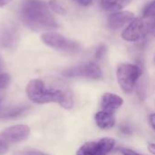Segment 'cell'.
<instances>
[{"label": "cell", "instance_id": "44dd1931", "mask_svg": "<svg viewBox=\"0 0 155 155\" xmlns=\"http://www.w3.org/2000/svg\"><path fill=\"white\" fill-rule=\"evenodd\" d=\"M119 131L124 135H131V134H133V129L128 124H121L119 126Z\"/></svg>", "mask_w": 155, "mask_h": 155}, {"label": "cell", "instance_id": "e0dca14e", "mask_svg": "<svg viewBox=\"0 0 155 155\" xmlns=\"http://www.w3.org/2000/svg\"><path fill=\"white\" fill-rule=\"evenodd\" d=\"M136 94L141 101H144L146 98V93H147V86H146V82H140L136 85Z\"/></svg>", "mask_w": 155, "mask_h": 155}, {"label": "cell", "instance_id": "4fadbf2b", "mask_svg": "<svg viewBox=\"0 0 155 155\" xmlns=\"http://www.w3.org/2000/svg\"><path fill=\"white\" fill-rule=\"evenodd\" d=\"M16 41H17V36H16L15 30L13 29V27L5 29L1 38L2 45L5 48H13L16 44Z\"/></svg>", "mask_w": 155, "mask_h": 155}, {"label": "cell", "instance_id": "ba28073f", "mask_svg": "<svg viewBox=\"0 0 155 155\" xmlns=\"http://www.w3.org/2000/svg\"><path fill=\"white\" fill-rule=\"evenodd\" d=\"M30 134V128L25 124H18L11 126L0 134V141L10 147L11 144L22 142L25 140Z\"/></svg>", "mask_w": 155, "mask_h": 155}, {"label": "cell", "instance_id": "3957f363", "mask_svg": "<svg viewBox=\"0 0 155 155\" xmlns=\"http://www.w3.org/2000/svg\"><path fill=\"white\" fill-rule=\"evenodd\" d=\"M143 75L142 68L134 64L123 63L117 66L116 79L121 90L125 94H132Z\"/></svg>", "mask_w": 155, "mask_h": 155}, {"label": "cell", "instance_id": "30bf717a", "mask_svg": "<svg viewBox=\"0 0 155 155\" xmlns=\"http://www.w3.org/2000/svg\"><path fill=\"white\" fill-rule=\"evenodd\" d=\"M134 18V14L130 11L114 12L108 18V26L112 30H118Z\"/></svg>", "mask_w": 155, "mask_h": 155}, {"label": "cell", "instance_id": "6da1fadb", "mask_svg": "<svg viewBox=\"0 0 155 155\" xmlns=\"http://www.w3.org/2000/svg\"><path fill=\"white\" fill-rule=\"evenodd\" d=\"M25 91L28 98L35 104L55 103L67 110L74 106L73 93L62 83L47 84L40 79H34L28 83Z\"/></svg>", "mask_w": 155, "mask_h": 155}, {"label": "cell", "instance_id": "f1b7e54d", "mask_svg": "<svg viewBox=\"0 0 155 155\" xmlns=\"http://www.w3.org/2000/svg\"><path fill=\"white\" fill-rule=\"evenodd\" d=\"M2 69V63H1V59H0V71Z\"/></svg>", "mask_w": 155, "mask_h": 155}, {"label": "cell", "instance_id": "cb8c5ba5", "mask_svg": "<svg viewBox=\"0 0 155 155\" xmlns=\"http://www.w3.org/2000/svg\"><path fill=\"white\" fill-rule=\"evenodd\" d=\"M73 1L82 6H88V5H92V3L94 2V0H73Z\"/></svg>", "mask_w": 155, "mask_h": 155}, {"label": "cell", "instance_id": "d6986e66", "mask_svg": "<svg viewBox=\"0 0 155 155\" xmlns=\"http://www.w3.org/2000/svg\"><path fill=\"white\" fill-rule=\"evenodd\" d=\"M105 52H106V46L104 45H99L95 51V58L97 60H102L104 57Z\"/></svg>", "mask_w": 155, "mask_h": 155}, {"label": "cell", "instance_id": "2e32d148", "mask_svg": "<svg viewBox=\"0 0 155 155\" xmlns=\"http://www.w3.org/2000/svg\"><path fill=\"white\" fill-rule=\"evenodd\" d=\"M143 16L155 18V0L148 3L143 9Z\"/></svg>", "mask_w": 155, "mask_h": 155}, {"label": "cell", "instance_id": "8992f818", "mask_svg": "<svg viewBox=\"0 0 155 155\" xmlns=\"http://www.w3.org/2000/svg\"><path fill=\"white\" fill-rule=\"evenodd\" d=\"M116 142L112 137H103L97 141L84 143L75 155H109L115 148Z\"/></svg>", "mask_w": 155, "mask_h": 155}, {"label": "cell", "instance_id": "ac0fdd59", "mask_svg": "<svg viewBox=\"0 0 155 155\" xmlns=\"http://www.w3.org/2000/svg\"><path fill=\"white\" fill-rule=\"evenodd\" d=\"M10 83V77L6 74H0V102L3 98V92L8 86Z\"/></svg>", "mask_w": 155, "mask_h": 155}, {"label": "cell", "instance_id": "7c38bea8", "mask_svg": "<svg viewBox=\"0 0 155 155\" xmlns=\"http://www.w3.org/2000/svg\"><path fill=\"white\" fill-rule=\"evenodd\" d=\"M132 1L133 0H101V5L105 11L117 12L121 11Z\"/></svg>", "mask_w": 155, "mask_h": 155}, {"label": "cell", "instance_id": "4316f807", "mask_svg": "<svg viewBox=\"0 0 155 155\" xmlns=\"http://www.w3.org/2000/svg\"><path fill=\"white\" fill-rule=\"evenodd\" d=\"M10 1H11V0H0V7H2V6L7 5Z\"/></svg>", "mask_w": 155, "mask_h": 155}, {"label": "cell", "instance_id": "7402d4cb", "mask_svg": "<svg viewBox=\"0 0 155 155\" xmlns=\"http://www.w3.org/2000/svg\"><path fill=\"white\" fill-rule=\"evenodd\" d=\"M15 155H48L43 152H39V151H35V150H28V151H22V152H18Z\"/></svg>", "mask_w": 155, "mask_h": 155}, {"label": "cell", "instance_id": "603a6c76", "mask_svg": "<svg viewBox=\"0 0 155 155\" xmlns=\"http://www.w3.org/2000/svg\"><path fill=\"white\" fill-rule=\"evenodd\" d=\"M148 122L150 126L153 128V130L155 131V113H152L148 116Z\"/></svg>", "mask_w": 155, "mask_h": 155}, {"label": "cell", "instance_id": "52a82bcc", "mask_svg": "<svg viewBox=\"0 0 155 155\" xmlns=\"http://www.w3.org/2000/svg\"><path fill=\"white\" fill-rule=\"evenodd\" d=\"M41 39L46 45L59 51L66 53H77L81 50V45L78 42L70 40L57 33H45L41 36Z\"/></svg>", "mask_w": 155, "mask_h": 155}, {"label": "cell", "instance_id": "9a60e30c", "mask_svg": "<svg viewBox=\"0 0 155 155\" xmlns=\"http://www.w3.org/2000/svg\"><path fill=\"white\" fill-rule=\"evenodd\" d=\"M49 8H51L54 13L58 15H65L66 8L64 7V4L60 0H50L48 2Z\"/></svg>", "mask_w": 155, "mask_h": 155}, {"label": "cell", "instance_id": "5b68a950", "mask_svg": "<svg viewBox=\"0 0 155 155\" xmlns=\"http://www.w3.org/2000/svg\"><path fill=\"white\" fill-rule=\"evenodd\" d=\"M63 74L68 78H85L94 81L104 78L102 68L97 63L93 61L69 67L63 72Z\"/></svg>", "mask_w": 155, "mask_h": 155}, {"label": "cell", "instance_id": "484cf974", "mask_svg": "<svg viewBox=\"0 0 155 155\" xmlns=\"http://www.w3.org/2000/svg\"><path fill=\"white\" fill-rule=\"evenodd\" d=\"M147 149H148V152H149L151 154L155 155V143H148V145H147Z\"/></svg>", "mask_w": 155, "mask_h": 155}, {"label": "cell", "instance_id": "7a4b0ae2", "mask_svg": "<svg viewBox=\"0 0 155 155\" xmlns=\"http://www.w3.org/2000/svg\"><path fill=\"white\" fill-rule=\"evenodd\" d=\"M18 15L28 27L35 30H47L58 27V24L49 10V6L42 0H24L20 5Z\"/></svg>", "mask_w": 155, "mask_h": 155}, {"label": "cell", "instance_id": "ffe728a7", "mask_svg": "<svg viewBox=\"0 0 155 155\" xmlns=\"http://www.w3.org/2000/svg\"><path fill=\"white\" fill-rule=\"evenodd\" d=\"M118 151L121 153V155H144L131 149V148H126V147H121Z\"/></svg>", "mask_w": 155, "mask_h": 155}, {"label": "cell", "instance_id": "f546056e", "mask_svg": "<svg viewBox=\"0 0 155 155\" xmlns=\"http://www.w3.org/2000/svg\"><path fill=\"white\" fill-rule=\"evenodd\" d=\"M153 63H154V64H155V54L153 55Z\"/></svg>", "mask_w": 155, "mask_h": 155}, {"label": "cell", "instance_id": "9c48e42d", "mask_svg": "<svg viewBox=\"0 0 155 155\" xmlns=\"http://www.w3.org/2000/svg\"><path fill=\"white\" fill-rule=\"evenodd\" d=\"M124 103V101L120 95L114 93L107 92L102 95L100 106H101V110L103 111L115 114V112L123 106Z\"/></svg>", "mask_w": 155, "mask_h": 155}, {"label": "cell", "instance_id": "277c9868", "mask_svg": "<svg viewBox=\"0 0 155 155\" xmlns=\"http://www.w3.org/2000/svg\"><path fill=\"white\" fill-rule=\"evenodd\" d=\"M155 18L149 17H135L123 30L122 38L127 42H138L148 35L152 32L154 25Z\"/></svg>", "mask_w": 155, "mask_h": 155}, {"label": "cell", "instance_id": "8fae6325", "mask_svg": "<svg viewBox=\"0 0 155 155\" xmlns=\"http://www.w3.org/2000/svg\"><path fill=\"white\" fill-rule=\"evenodd\" d=\"M94 120L96 126L101 130L112 129L116 124L115 114L105 112L103 110H100L94 114Z\"/></svg>", "mask_w": 155, "mask_h": 155}, {"label": "cell", "instance_id": "d4e9b609", "mask_svg": "<svg viewBox=\"0 0 155 155\" xmlns=\"http://www.w3.org/2000/svg\"><path fill=\"white\" fill-rule=\"evenodd\" d=\"M8 147L6 146V145H5L1 141H0V155H4L5 153H7V151H8Z\"/></svg>", "mask_w": 155, "mask_h": 155}, {"label": "cell", "instance_id": "5bb4252c", "mask_svg": "<svg viewBox=\"0 0 155 155\" xmlns=\"http://www.w3.org/2000/svg\"><path fill=\"white\" fill-rule=\"evenodd\" d=\"M28 110V106H17L15 108H11L7 111H5L1 117L2 118H15L24 113H25Z\"/></svg>", "mask_w": 155, "mask_h": 155}, {"label": "cell", "instance_id": "83f0119b", "mask_svg": "<svg viewBox=\"0 0 155 155\" xmlns=\"http://www.w3.org/2000/svg\"><path fill=\"white\" fill-rule=\"evenodd\" d=\"M152 34L153 35L155 36V23H154V25H153V30H152Z\"/></svg>", "mask_w": 155, "mask_h": 155}]
</instances>
